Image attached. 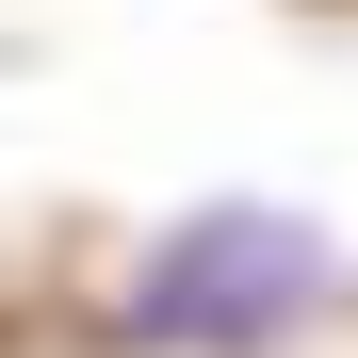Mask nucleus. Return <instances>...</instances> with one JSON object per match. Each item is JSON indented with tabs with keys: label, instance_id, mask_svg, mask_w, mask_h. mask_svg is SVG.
Instances as JSON below:
<instances>
[{
	"label": "nucleus",
	"instance_id": "nucleus-1",
	"mask_svg": "<svg viewBox=\"0 0 358 358\" xmlns=\"http://www.w3.org/2000/svg\"><path fill=\"white\" fill-rule=\"evenodd\" d=\"M310 310H326V228H310V212H261V196H228V212H179L163 245L131 261V342L245 358V342L310 326Z\"/></svg>",
	"mask_w": 358,
	"mask_h": 358
}]
</instances>
